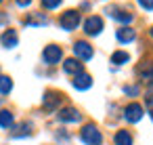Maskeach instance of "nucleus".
Here are the masks:
<instances>
[{
	"instance_id": "obj_7",
	"label": "nucleus",
	"mask_w": 153,
	"mask_h": 145,
	"mask_svg": "<svg viewBox=\"0 0 153 145\" xmlns=\"http://www.w3.org/2000/svg\"><path fill=\"white\" fill-rule=\"evenodd\" d=\"M124 118L128 120V122H138L140 118H143V105L140 103H130V105H126V109H124Z\"/></svg>"
},
{
	"instance_id": "obj_2",
	"label": "nucleus",
	"mask_w": 153,
	"mask_h": 145,
	"mask_svg": "<svg viewBox=\"0 0 153 145\" xmlns=\"http://www.w3.org/2000/svg\"><path fill=\"white\" fill-rule=\"evenodd\" d=\"M59 25H61L63 30H67V32L76 30V28L80 25V13H78V11H65V13L61 15V19H59Z\"/></svg>"
},
{
	"instance_id": "obj_5",
	"label": "nucleus",
	"mask_w": 153,
	"mask_h": 145,
	"mask_svg": "<svg viewBox=\"0 0 153 145\" xmlns=\"http://www.w3.org/2000/svg\"><path fill=\"white\" fill-rule=\"evenodd\" d=\"M101 30H103V19L101 17L92 15V17H88L84 21V32L88 36H97V34H101Z\"/></svg>"
},
{
	"instance_id": "obj_17",
	"label": "nucleus",
	"mask_w": 153,
	"mask_h": 145,
	"mask_svg": "<svg viewBox=\"0 0 153 145\" xmlns=\"http://www.w3.org/2000/svg\"><path fill=\"white\" fill-rule=\"evenodd\" d=\"M130 61V55L126 53V51H115L113 55H111V63L113 65H124V63H128Z\"/></svg>"
},
{
	"instance_id": "obj_20",
	"label": "nucleus",
	"mask_w": 153,
	"mask_h": 145,
	"mask_svg": "<svg viewBox=\"0 0 153 145\" xmlns=\"http://www.w3.org/2000/svg\"><path fill=\"white\" fill-rule=\"evenodd\" d=\"M30 132H32V124H30V122H23V124L17 126V130L13 132V137H25V135H30Z\"/></svg>"
},
{
	"instance_id": "obj_26",
	"label": "nucleus",
	"mask_w": 153,
	"mask_h": 145,
	"mask_svg": "<svg viewBox=\"0 0 153 145\" xmlns=\"http://www.w3.org/2000/svg\"><path fill=\"white\" fill-rule=\"evenodd\" d=\"M149 34H151V38H153V28H151V32H149Z\"/></svg>"
},
{
	"instance_id": "obj_10",
	"label": "nucleus",
	"mask_w": 153,
	"mask_h": 145,
	"mask_svg": "<svg viewBox=\"0 0 153 145\" xmlns=\"http://www.w3.org/2000/svg\"><path fill=\"white\" fill-rule=\"evenodd\" d=\"M136 74H138V78H140L145 84L153 86V63H143V65L136 70Z\"/></svg>"
},
{
	"instance_id": "obj_3",
	"label": "nucleus",
	"mask_w": 153,
	"mask_h": 145,
	"mask_svg": "<svg viewBox=\"0 0 153 145\" xmlns=\"http://www.w3.org/2000/svg\"><path fill=\"white\" fill-rule=\"evenodd\" d=\"M61 57H63V51H61V46H57V44H48V46L44 49V53H42V59H44V63H48V65L59 63Z\"/></svg>"
},
{
	"instance_id": "obj_22",
	"label": "nucleus",
	"mask_w": 153,
	"mask_h": 145,
	"mask_svg": "<svg viewBox=\"0 0 153 145\" xmlns=\"http://www.w3.org/2000/svg\"><path fill=\"white\" fill-rule=\"evenodd\" d=\"M145 105L153 111V90H149V93H147V97H145Z\"/></svg>"
},
{
	"instance_id": "obj_27",
	"label": "nucleus",
	"mask_w": 153,
	"mask_h": 145,
	"mask_svg": "<svg viewBox=\"0 0 153 145\" xmlns=\"http://www.w3.org/2000/svg\"><path fill=\"white\" fill-rule=\"evenodd\" d=\"M0 2H2V0H0Z\"/></svg>"
},
{
	"instance_id": "obj_16",
	"label": "nucleus",
	"mask_w": 153,
	"mask_h": 145,
	"mask_svg": "<svg viewBox=\"0 0 153 145\" xmlns=\"http://www.w3.org/2000/svg\"><path fill=\"white\" fill-rule=\"evenodd\" d=\"M113 141H115V145H132V135L128 130H117Z\"/></svg>"
},
{
	"instance_id": "obj_8",
	"label": "nucleus",
	"mask_w": 153,
	"mask_h": 145,
	"mask_svg": "<svg viewBox=\"0 0 153 145\" xmlns=\"http://www.w3.org/2000/svg\"><path fill=\"white\" fill-rule=\"evenodd\" d=\"M59 103H61V95H59V93H53V90H48V93L44 95V99H42V107H44L46 111L57 109Z\"/></svg>"
},
{
	"instance_id": "obj_21",
	"label": "nucleus",
	"mask_w": 153,
	"mask_h": 145,
	"mask_svg": "<svg viewBox=\"0 0 153 145\" xmlns=\"http://www.w3.org/2000/svg\"><path fill=\"white\" fill-rule=\"evenodd\" d=\"M59 4H61V0H42V7L48 9V11H51V9H57Z\"/></svg>"
},
{
	"instance_id": "obj_1",
	"label": "nucleus",
	"mask_w": 153,
	"mask_h": 145,
	"mask_svg": "<svg viewBox=\"0 0 153 145\" xmlns=\"http://www.w3.org/2000/svg\"><path fill=\"white\" fill-rule=\"evenodd\" d=\"M80 135H82V141L86 145H101L103 143V135H101V130L94 124H86Z\"/></svg>"
},
{
	"instance_id": "obj_4",
	"label": "nucleus",
	"mask_w": 153,
	"mask_h": 145,
	"mask_svg": "<svg viewBox=\"0 0 153 145\" xmlns=\"http://www.w3.org/2000/svg\"><path fill=\"white\" fill-rule=\"evenodd\" d=\"M74 55H76L78 59H82V61H88V59H92L94 51H92V46H90L88 42L80 40V42H76V44H74Z\"/></svg>"
},
{
	"instance_id": "obj_12",
	"label": "nucleus",
	"mask_w": 153,
	"mask_h": 145,
	"mask_svg": "<svg viewBox=\"0 0 153 145\" xmlns=\"http://www.w3.org/2000/svg\"><path fill=\"white\" fill-rule=\"evenodd\" d=\"M0 42H2L4 49H15L17 42H19V36H17L15 30H7V32L2 34V38H0Z\"/></svg>"
},
{
	"instance_id": "obj_14",
	"label": "nucleus",
	"mask_w": 153,
	"mask_h": 145,
	"mask_svg": "<svg viewBox=\"0 0 153 145\" xmlns=\"http://www.w3.org/2000/svg\"><path fill=\"white\" fill-rule=\"evenodd\" d=\"M115 36H117V40H120L122 44H128V42H132V40L136 38V32H134L132 28H120Z\"/></svg>"
},
{
	"instance_id": "obj_13",
	"label": "nucleus",
	"mask_w": 153,
	"mask_h": 145,
	"mask_svg": "<svg viewBox=\"0 0 153 145\" xmlns=\"http://www.w3.org/2000/svg\"><path fill=\"white\" fill-rule=\"evenodd\" d=\"M63 70H65L67 74H71V76H78V74L84 72V65L80 63V59H67V61L63 63Z\"/></svg>"
},
{
	"instance_id": "obj_6",
	"label": "nucleus",
	"mask_w": 153,
	"mask_h": 145,
	"mask_svg": "<svg viewBox=\"0 0 153 145\" xmlns=\"http://www.w3.org/2000/svg\"><path fill=\"white\" fill-rule=\"evenodd\" d=\"M105 13H107L109 17H113L115 21H120V23H130V21L134 19V15H132V13H128V11H122L120 7H109Z\"/></svg>"
},
{
	"instance_id": "obj_19",
	"label": "nucleus",
	"mask_w": 153,
	"mask_h": 145,
	"mask_svg": "<svg viewBox=\"0 0 153 145\" xmlns=\"http://www.w3.org/2000/svg\"><path fill=\"white\" fill-rule=\"evenodd\" d=\"M13 90V80L9 76H0V95H9Z\"/></svg>"
},
{
	"instance_id": "obj_15",
	"label": "nucleus",
	"mask_w": 153,
	"mask_h": 145,
	"mask_svg": "<svg viewBox=\"0 0 153 145\" xmlns=\"http://www.w3.org/2000/svg\"><path fill=\"white\" fill-rule=\"evenodd\" d=\"M46 23H48V17L42 13H34L25 19V25H46Z\"/></svg>"
},
{
	"instance_id": "obj_11",
	"label": "nucleus",
	"mask_w": 153,
	"mask_h": 145,
	"mask_svg": "<svg viewBox=\"0 0 153 145\" xmlns=\"http://www.w3.org/2000/svg\"><path fill=\"white\" fill-rule=\"evenodd\" d=\"M71 84H74V88H78V90H86V88H90L92 86V78L88 76V74H78V76H74V80H71Z\"/></svg>"
},
{
	"instance_id": "obj_23",
	"label": "nucleus",
	"mask_w": 153,
	"mask_h": 145,
	"mask_svg": "<svg viewBox=\"0 0 153 145\" xmlns=\"http://www.w3.org/2000/svg\"><path fill=\"white\" fill-rule=\"evenodd\" d=\"M138 4L147 11H153V0H138Z\"/></svg>"
},
{
	"instance_id": "obj_25",
	"label": "nucleus",
	"mask_w": 153,
	"mask_h": 145,
	"mask_svg": "<svg viewBox=\"0 0 153 145\" xmlns=\"http://www.w3.org/2000/svg\"><path fill=\"white\" fill-rule=\"evenodd\" d=\"M15 2H17L19 7H30V4H32V0H15Z\"/></svg>"
},
{
	"instance_id": "obj_24",
	"label": "nucleus",
	"mask_w": 153,
	"mask_h": 145,
	"mask_svg": "<svg viewBox=\"0 0 153 145\" xmlns=\"http://www.w3.org/2000/svg\"><path fill=\"white\" fill-rule=\"evenodd\" d=\"M124 93H128V95H138V88H136V86H126Z\"/></svg>"
},
{
	"instance_id": "obj_18",
	"label": "nucleus",
	"mask_w": 153,
	"mask_h": 145,
	"mask_svg": "<svg viewBox=\"0 0 153 145\" xmlns=\"http://www.w3.org/2000/svg\"><path fill=\"white\" fill-rule=\"evenodd\" d=\"M13 122H15V118H13V114H11L9 109H2V111H0V126H2V128H11Z\"/></svg>"
},
{
	"instance_id": "obj_9",
	"label": "nucleus",
	"mask_w": 153,
	"mask_h": 145,
	"mask_svg": "<svg viewBox=\"0 0 153 145\" xmlns=\"http://www.w3.org/2000/svg\"><path fill=\"white\" fill-rule=\"evenodd\" d=\"M59 120L61 122H80L82 120V114L76 107H63L59 111Z\"/></svg>"
}]
</instances>
